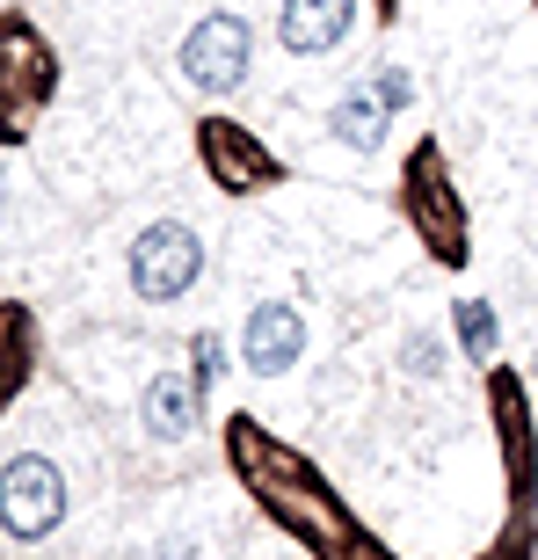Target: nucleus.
I'll return each instance as SVG.
<instances>
[{
	"mask_svg": "<svg viewBox=\"0 0 538 560\" xmlns=\"http://www.w3.org/2000/svg\"><path fill=\"white\" fill-rule=\"evenodd\" d=\"M197 386H189V378H153V386H145V430L161 436V444H183L189 430H197Z\"/></svg>",
	"mask_w": 538,
	"mask_h": 560,
	"instance_id": "obj_6",
	"label": "nucleus"
},
{
	"mask_svg": "<svg viewBox=\"0 0 538 560\" xmlns=\"http://www.w3.org/2000/svg\"><path fill=\"white\" fill-rule=\"evenodd\" d=\"M458 335H466V350H473V357H488V350H495V313L480 306V299H466V306H458Z\"/></svg>",
	"mask_w": 538,
	"mask_h": 560,
	"instance_id": "obj_11",
	"label": "nucleus"
},
{
	"mask_svg": "<svg viewBox=\"0 0 538 560\" xmlns=\"http://www.w3.org/2000/svg\"><path fill=\"white\" fill-rule=\"evenodd\" d=\"M408 372L414 378H436V372H444V342H436V335H408Z\"/></svg>",
	"mask_w": 538,
	"mask_h": 560,
	"instance_id": "obj_12",
	"label": "nucleus"
},
{
	"mask_svg": "<svg viewBox=\"0 0 538 560\" xmlns=\"http://www.w3.org/2000/svg\"><path fill=\"white\" fill-rule=\"evenodd\" d=\"M66 524V480L51 458H15L0 474V532L8 539H51Z\"/></svg>",
	"mask_w": 538,
	"mask_h": 560,
	"instance_id": "obj_2",
	"label": "nucleus"
},
{
	"mask_svg": "<svg viewBox=\"0 0 538 560\" xmlns=\"http://www.w3.org/2000/svg\"><path fill=\"white\" fill-rule=\"evenodd\" d=\"M197 270H204V241H197V226H183V219H153V226L131 241V291L153 299V306L183 299V291L197 284Z\"/></svg>",
	"mask_w": 538,
	"mask_h": 560,
	"instance_id": "obj_1",
	"label": "nucleus"
},
{
	"mask_svg": "<svg viewBox=\"0 0 538 560\" xmlns=\"http://www.w3.org/2000/svg\"><path fill=\"white\" fill-rule=\"evenodd\" d=\"M364 88H372L378 109H408L414 103V81L400 73V66H372V81H364Z\"/></svg>",
	"mask_w": 538,
	"mask_h": 560,
	"instance_id": "obj_10",
	"label": "nucleus"
},
{
	"mask_svg": "<svg viewBox=\"0 0 538 560\" xmlns=\"http://www.w3.org/2000/svg\"><path fill=\"white\" fill-rule=\"evenodd\" d=\"M248 59H255V30L241 15H204L183 37V73L204 95H233V88L248 81Z\"/></svg>",
	"mask_w": 538,
	"mask_h": 560,
	"instance_id": "obj_3",
	"label": "nucleus"
},
{
	"mask_svg": "<svg viewBox=\"0 0 538 560\" xmlns=\"http://www.w3.org/2000/svg\"><path fill=\"white\" fill-rule=\"evenodd\" d=\"M189 364H197V372H189V386H197V394H211V386L226 378V342H219V335H197V342H189Z\"/></svg>",
	"mask_w": 538,
	"mask_h": 560,
	"instance_id": "obj_9",
	"label": "nucleus"
},
{
	"mask_svg": "<svg viewBox=\"0 0 538 560\" xmlns=\"http://www.w3.org/2000/svg\"><path fill=\"white\" fill-rule=\"evenodd\" d=\"M386 125H394V109H378L372 88H350V95L328 109V131L342 145H356V153H378V145H386Z\"/></svg>",
	"mask_w": 538,
	"mask_h": 560,
	"instance_id": "obj_7",
	"label": "nucleus"
},
{
	"mask_svg": "<svg viewBox=\"0 0 538 560\" xmlns=\"http://www.w3.org/2000/svg\"><path fill=\"white\" fill-rule=\"evenodd\" d=\"M299 350H306V320H299V306L262 299V306L248 313V328H241V364H248L255 378H277V372L299 364Z\"/></svg>",
	"mask_w": 538,
	"mask_h": 560,
	"instance_id": "obj_4",
	"label": "nucleus"
},
{
	"mask_svg": "<svg viewBox=\"0 0 538 560\" xmlns=\"http://www.w3.org/2000/svg\"><path fill=\"white\" fill-rule=\"evenodd\" d=\"M204 153H211L219 167H233V189H248L255 175H269V161L255 153L248 139H241V125H211V131H204Z\"/></svg>",
	"mask_w": 538,
	"mask_h": 560,
	"instance_id": "obj_8",
	"label": "nucleus"
},
{
	"mask_svg": "<svg viewBox=\"0 0 538 560\" xmlns=\"http://www.w3.org/2000/svg\"><path fill=\"white\" fill-rule=\"evenodd\" d=\"M350 22H356V0H284L277 37H284V51L320 59V51H335V44L350 37Z\"/></svg>",
	"mask_w": 538,
	"mask_h": 560,
	"instance_id": "obj_5",
	"label": "nucleus"
}]
</instances>
